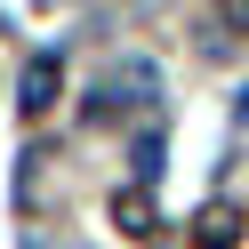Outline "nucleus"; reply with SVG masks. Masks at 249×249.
Here are the masks:
<instances>
[{"label":"nucleus","mask_w":249,"mask_h":249,"mask_svg":"<svg viewBox=\"0 0 249 249\" xmlns=\"http://www.w3.org/2000/svg\"><path fill=\"white\" fill-rule=\"evenodd\" d=\"M56 89H65V65H56V56H33V65H24V113H49Z\"/></svg>","instance_id":"1"},{"label":"nucleus","mask_w":249,"mask_h":249,"mask_svg":"<svg viewBox=\"0 0 249 249\" xmlns=\"http://www.w3.org/2000/svg\"><path fill=\"white\" fill-rule=\"evenodd\" d=\"M129 169H137V185H153V177H161V129H145V137L129 145Z\"/></svg>","instance_id":"2"},{"label":"nucleus","mask_w":249,"mask_h":249,"mask_svg":"<svg viewBox=\"0 0 249 249\" xmlns=\"http://www.w3.org/2000/svg\"><path fill=\"white\" fill-rule=\"evenodd\" d=\"M233 233H241V217H233V209H209V217H201V241H209V249H225Z\"/></svg>","instance_id":"3"},{"label":"nucleus","mask_w":249,"mask_h":249,"mask_svg":"<svg viewBox=\"0 0 249 249\" xmlns=\"http://www.w3.org/2000/svg\"><path fill=\"white\" fill-rule=\"evenodd\" d=\"M217 24L225 33H249V0H217Z\"/></svg>","instance_id":"4"}]
</instances>
